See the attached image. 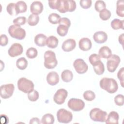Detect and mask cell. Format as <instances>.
<instances>
[{
	"label": "cell",
	"instance_id": "cell-7",
	"mask_svg": "<svg viewBox=\"0 0 124 124\" xmlns=\"http://www.w3.org/2000/svg\"><path fill=\"white\" fill-rule=\"evenodd\" d=\"M76 8V3L75 1L72 0H61L60 6L57 10L61 13H65L67 12H73Z\"/></svg>",
	"mask_w": 124,
	"mask_h": 124
},
{
	"label": "cell",
	"instance_id": "cell-45",
	"mask_svg": "<svg viewBox=\"0 0 124 124\" xmlns=\"http://www.w3.org/2000/svg\"><path fill=\"white\" fill-rule=\"evenodd\" d=\"M124 67L121 68L118 71L117 73V77L121 82V85L122 87H124Z\"/></svg>",
	"mask_w": 124,
	"mask_h": 124
},
{
	"label": "cell",
	"instance_id": "cell-44",
	"mask_svg": "<svg viewBox=\"0 0 124 124\" xmlns=\"http://www.w3.org/2000/svg\"><path fill=\"white\" fill-rule=\"evenodd\" d=\"M59 25H63L67 27L68 28H69L70 25H71V22L70 20L67 17H62L61 18L59 22Z\"/></svg>",
	"mask_w": 124,
	"mask_h": 124
},
{
	"label": "cell",
	"instance_id": "cell-9",
	"mask_svg": "<svg viewBox=\"0 0 124 124\" xmlns=\"http://www.w3.org/2000/svg\"><path fill=\"white\" fill-rule=\"evenodd\" d=\"M67 105L68 108L74 111H80L85 107V103L83 100L74 98L69 99Z\"/></svg>",
	"mask_w": 124,
	"mask_h": 124
},
{
	"label": "cell",
	"instance_id": "cell-16",
	"mask_svg": "<svg viewBox=\"0 0 124 124\" xmlns=\"http://www.w3.org/2000/svg\"><path fill=\"white\" fill-rule=\"evenodd\" d=\"M47 83L52 86L56 85L59 82V76L58 74L55 71H51L46 76Z\"/></svg>",
	"mask_w": 124,
	"mask_h": 124
},
{
	"label": "cell",
	"instance_id": "cell-17",
	"mask_svg": "<svg viewBox=\"0 0 124 124\" xmlns=\"http://www.w3.org/2000/svg\"><path fill=\"white\" fill-rule=\"evenodd\" d=\"M93 38L94 41L98 44H102L105 43L108 39L107 34L103 31H99L95 32L93 35Z\"/></svg>",
	"mask_w": 124,
	"mask_h": 124
},
{
	"label": "cell",
	"instance_id": "cell-48",
	"mask_svg": "<svg viewBox=\"0 0 124 124\" xmlns=\"http://www.w3.org/2000/svg\"><path fill=\"white\" fill-rule=\"evenodd\" d=\"M124 34L122 33L121 35H120L119 36V39H118L119 43L121 44H122V46H123V43H124Z\"/></svg>",
	"mask_w": 124,
	"mask_h": 124
},
{
	"label": "cell",
	"instance_id": "cell-8",
	"mask_svg": "<svg viewBox=\"0 0 124 124\" xmlns=\"http://www.w3.org/2000/svg\"><path fill=\"white\" fill-rule=\"evenodd\" d=\"M121 60L119 56L117 55H111L108 59L107 62V67L108 71L109 72H114L118 67Z\"/></svg>",
	"mask_w": 124,
	"mask_h": 124
},
{
	"label": "cell",
	"instance_id": "cell-32",
	"mask_svg": "<svg viewBox=\"0 0 124 124\" xmlns=\"http://www.w3.org/2000/svg\"><path fill=\"white\" fill-rule=\"evenodd\" d=\"M69 28L65 25H59L57 29V33L61 36H65L68 31Z\"/></svg>",
	"mask_w": 124,
	"mask_h": 124
},
{
	"label": "cell",
	"instance_id": "cell-14",
	"mask_svg": "<svg viewBox=\"0 0 124 124\" xmlns=\"http://www.w3.org/2000/svg\"><path fill=\"white\" fill-rule=\"evenodd\" d=\"M43 5L40 1H33L30 6V11L34 15H38L42 13L43 10Z\"/></svg>",
	"mask_w": 124,
	"mask_h": 124
},
{
	"label": "cell",
	"instance_id": "cell-24",
	"mask_svg": "<svg viewBox=\"0 0 124 124\" xmlns=\"http://www.w3.org/2000/svg\"><path fill=\"white\" fill-rule=\"evenodd\" d=\"M73 74L71 71L66 69L63 71L61 74V78L63 81L69 82L73 79Z\"/></svg>",
	"mask_w": 124,
	"mask_h": 124
},
{
	"label": "cell",
	"instance_id": "cell-40",
	"mask_svg": "<svg viewBox=\"0 0 124 124\" xmlns=\"http://www.w3.org/2000/svg\"><path fill=\"white\" fill-rule=\"evenodd\" d=\"M61 1V0H49L48 1V5L51 9L58 10L60 6Z\"/></svg>",
	"mask_w": 124,
	"mask_h": 124
},
{
	"label": "cell",
	"instance_id": "cell-38",
	"mask_svg": "<svg viewBox=\"0 0 124 124\" xmlns=\"http://www.w3.org/2000/svg\"><path fill=\"white\" fill-rule=\"evenodd\" d=\"M16 3H9L6 7V10L7 12L11 16L17 15L16 11Z\"/></svg>",
	"mask_w": 124,
	"mask_h": 124
},
{
	"label": "cell",
	"instance_id": "cell-13",
	"mask_svg": "<svg viewBox=\"0 0 124 124\" xmlns=\"http://www.w3.org/2000/svg\"><path fill=\"white\" fill-rule=\"evenodd\" d=\"M23 51L22 45L19 43H14L11 45L8 49V54L12 57L20 55Z\"/></svg>",
	"mask_w": 124,
	"mask_h": 124
},
{
	"label": "cell",
	"instance_id": "cell-5",
	"mask_svg": "<svg viewBox=\"0 0 124 124\" xmlns=\"http://www.w3.org/2000/svg\"><path fill=\"white\" fill-rule=\"evenodd\" d=\"M107 116V112L99 108H94L92 109L90 112V118L95 122H104L106 120Z\"/></svg>",
	"mask_w": 124,
	"mask_h": 124
},
{
	"label": "cell",
	"instance_id": "cell-47",
	"mask_svg": "<svg viewBox=\"0 0 124 124\" xmlns=\"http://www.w3.org/2000/svg\"><path fill=\"white\" fill-rule=\"evenodd\" d=\"M40 123V120L36 117L32 118L30 120V124H38Z\"/></svg>",
	"mask_w": 124,
	"mask_h": 124
},
{
	"label": "cell",
	"instance_id": "cell-41",
	"mask_svg": "<svg viewBox=\"0 0 124 124\" xmlns=\"http://www.w3.org/2000/svg\"><path fill=\"white\" fill-rule=\"evenodd\" d=\"M89 61L90 63L93 65L95 63L100 61V57L98 55L95 53L93 54L90 56L89 58Z\"/></svg>",
	"mask_w": 124,
	"mask_h": 124
},
{
	"label": "cell",
	"instance_id": "cell-43",
	"mask_svg": "<svg viewBox=\"0 0 124 124\" xmlns=\"http://www.w3.org/2000/svg\"><path fill=\"white\" fill-rule=\"evenodd\" d=\"M80 6L83 9H88L92 5L91 0H80L79 1Z\"/></svg>",
	"mask_w": 124,
	"mask_h": 124
},
{
	"label": "cell",
	"instance_id": "cell-37",
	"mask_svg": "<svg viewBox=\"0 0 124 124\" xmlns=\"http://www.w3.org/2000/svg\"><path fill=\"white\" fill-rule=\"evenodd\" d=\"M28 97L31 101L34 102L39 98V94L37 91L33 90L32 91L28 93Z\"/></svg>",
	"mask_w": 124,
	"mask_h": 124
},
{
	"label": "cell",
	"instance_id": "cell-19",
	"mask_svg": "<svg viewBox=\"0 0 124 124\" xmlns=\"http://www.w3.org/2000/svg\"><path fill=\"white\" fill-rule=\"evenodd\" d=\"M119 118V116L118 113L116 111H112L108 114L105 122L107 124H118Z\"/></svg>",
	"mask_w": 124,
	"mask_h": 124
},
{
	"label": "cell",
	"instance_id": "cell-33",
	"mask_svg": "<svg viewBox=\"0 0 124 124\" xmlns=\"http://www.w3.org/2000/svg\"><path fill=\"white\" fill-rule=\"evenodd\" d=\"M111 16V13L108 9L105 8L99 12V17L102 20H107Z\"/></svg>",
	"mask_w": 124,
	"mask_h": 124
},
{
	"label": "cell",
	"instance_id": "cell-42",
	"mask_svg": "<svg viewBox=\"0 0 124 124\" xmlns=\"http://www.w3.org/2000/svg\"><path fill=\"white\" fill-rule=\"evenodd\" d=\"M115 103L119 106H122L124 105V95L121 94L117 95L114 97Z\"/></svg>",
	"mask_w": 124,
	"mask_h": 124
},
{
	"label": "cell",
	"instance_id": "cell-31",
	"mask_svg": "<svg viewBox=\"0 0 124 124\" xmlns=\"http://www.w3.org/2000/svg\"><path fill=\"white\" fill-rule=\"evenodd\" d=\"M48 21L52 24H57L61 19V16L59 15L56 13H52L50 14L48 17Z\"/></svg>",
	"mask_w": 124,
	"mask_h": 124
},
{
	"label": "cell",
	"instance_id": "cell-3",
	"mask_svg": "<svg viewBox=\"0 0 124 124\" xmlns=\"http://www.w3.org/2000/svg\"><path fill=\"white\" fill-rule=\"evenodd\" d=\"M17 87L19 90L28 93L34 90V85L31 80L25 78H21L18 80Z\"/></svg>",
	"mask_w": 124,
	"mask_h": 124
},
{
	"label": "cell",
	"instance_id": "cell-27",
	"mask_svg": "<svg viewBox=\"0 0 124 124\" xmlns=\"http://www.w3.org/2000/svg\"><path fill=\"white\" fill-rule=\"evenodd\" d=\"M54 117L50 113L45 114L41 120V123L43 124H52L54 122Z\"/></svg>",
	"mask_w": 124,
	"mask_h": 124
},
{
	"label": "cell",
	"instance_id": "cell-36",
	"mask_svg": "<svg viewBox=\"0 0 124 124\" xmlns=\"http://www.w3.org/2000/svg\"><path fill=\"white\" fill-rule=\"evenodd\" d=\"M106 7L105 2L103 0H97L94 4V8L97 12H100L103 9H105Z\"/></svg>",
	"mask_w": 124,
	"mask_h": 124
},
{
	"label": "cell",
	"instance_id": "cell-25",
	"mask_svg": "<svg viewBox=\"0 0 124 124\" xmlns=\"http://www.w3.org/2000/svg\"><path fill=\"white\" fill-rule=\"evenodd\" d=\"M93 66V70L97 75H101L104 73L105 71V67L103 63L101 60L95 63Z\"/></svg>",
	"mask_w": 124,
	"mask_h": 124
},
{
	"label": "cell",
	"instance_id": "cell-15",
	"mask_svg": "<svg viewBox=\"0 0 124 124\" xmlns=\"http://www.w3.org/2000/svg\"><path fill=\"white\" fill-rule=\"evenodd\" d=\"M76 43L73 39H68L65 40L62 46V48L64 51L69 52L73 50L76 47Z\"/></svg>",
	"mask_w": 124,
	"mask_h": 124
},
{
	"label": "cell",
	"instance_id": "cell-35",
	"mask_svg": "<svg viewBox=\"0 0 124 124\" xmlns=\"http://www.w3.org/2000/svg\"><path fill=\"white\" fill-rule=\"evenodd\" d=\"M83 97L85 100L88 101H91L95 98V94L93 91L88 90L83 93Z\"/></svg>",
	"mask_w": 124,
	"mask_h": 124
},
{
	"label": "cell",
	"instance_id": "cell-10",
	"mask_svg": "<svg viewBox=\"0 0 124 124\" xmlns=\"http://www.w3.org/2000/svg\"><path fill=\"white\" fill-rule=\"evenodd\" d=\"M15 86L13 84L9 83L2 85L0 87V96L3 99L10 98L13 94Z\"/></svg>",
	"mask_w": 124,
	"mask_h": 124
},
{
	"label": "cell",
	"instance_id": "cell-21",
	"mask_svg": "<svg viewBox=\"0 0 124 124\" xmlns=\"http://www.w3.org/2000/svg\"><path fill=\"white\" fill-rule=\"evenodd\" d=\"M46 36L42 33L37 34L34 38V42L35 44L39 46H44L46 45Z\"/></svg>",
	"mask_w": 124,
	"mask_h": 124
},
{
	"label": "cell",
	"instance_id": "cell-18",
	"mask_svg": "<svg viewBox=\"0 0 124 124\" xmlns=\"http://www.w3.org/2000/svg\"><path fill=\"white\" fill-rule=\"evenodd\" d=\"M92 44L91 40L88 38H81L78 43L79 48L82 51H88L92 47Z\"/></svg>",
	"mask_w": 124,
	"mask_h": 124
},
{
	"label": "cell",
	"instance_id": "cell-28",
	"mask_svg": "<svg viewBox=\"0 0 124 124\" xmlns=\"http://www.w3.org/2000/svg\"><path fill=\"white\" fill-rule=\"evenodd\" d=\"M116 13L121 17L124 16V2L123 0H119L117 2Z\"/></svg>",
	"mask_w": 124,
	"mask_h": 124
},
{
	"label": "cell",
	"instance_id": "cell-4",
	"mask_svg": "<svg viewBox=\"0 0 124 124\" xmlns=\"http://www.w3.org/2000/svg\"><path fill=\"white\" fill-rule=\"evenodd\" d=\"M8 32L12 37L18 40H22L26 36L25 30L19 26L11 25L9 27Z\"/></svg>",
	"mask_w": 124,
	"mask_h": 124
},
{
	"label": "cell",
	"instance_id": "cell-23",
	"mask_svg": "<svg viewBox=\"0 0 124 124\" xmlns=\"http://www.w3.org/2000/svg\"><path fill=\"white\" fill-rule=\"evenodd\" d=\"M15 7L16 15H18L19 13H24L27 9V5L26 3L24 1L22 0L17 1L16 3Z\"/></svg>",
	"mask_w": 124,
	"mask_h": 124
},
{
	"label": "cell",
	"instance_id": "cell-20",
	"mask_svg": "<svg viewBox=\"0 0 124 124\" xmlns=\"http://www.w3.org/2000/svg\"><path fill=\"white\" fill-rule=\"evenodd\" d=\"M98 54L100 58L108 59L112 55V52L111 49L108 46H103L99 49Z\"/></svg>",
	"mask_w": 124,
	"mask_h": 124
},
{
	"label": "cell",
	"instance_id": "cell-34",
	"mask_svg": "<svg viewBox=\"0 0 124 124\" xmlns=\"http://www.w3.org/2000/svg\"><path fill=\"white\" fill-rule=\"evenodd\" d=\"M27 57L29 59L35 58L38 54L37 49L34 47H30L27 49L26 53Z\"/></svg>",
	"mask_w": 124,
	"mask_h": 124
},
{
	"label": "cell",
	"instance_id": "cell-12",
	"mask_svg": "<svg viewBox=\"0 0 124 124\" xmlns=\"http://www.w3.org/2000/svg\"><path fill=\"white\" fill-rule=\"evenodd\" d=\"M67 95L68 92L66 90L60 89L55 93L53 97V100L56 104L58 105L62 104L65 102Z\"/></svg>",
	"mask_w": 124,
	"mask_h": 124
},
{
	"label": "cell",
	"instance_id": "cell-30",
	"mask_svg": "<svg viewBox=\"0 0 124 124\" xmlns=\"http://www.w3.org/2000/svg\"><path fill=\"white\" fill-rule=\"evenodd\" d=\"M39 21V16L37 15H30L28 18V23L31 26L36 25Z\"/></svg>",
	"mask_w": 124,
	"mask_h": 124
},
{
	"label": "cell",
	"instance_id": "cell-11",
	"mask_svg": "<svg viewBox=\"0 0 124 124\" xmlns=\"http://www.w3.org/2000/svg\"><path fill=\"white\" fill-rule=\"evenodd\" d=\"M73 66L76 72L80 74H84L87 72L88 69V66L83 59H76L74 63Z\"/></svg>",
	"mask_w": 124,
	"mask_h": 124
},
{
	"label": "cell",
	"instance_id": "cell-2",
	"mask_svg": "<svg viewBox=\"0 0 124 124\" xmlns=\"http://www.w3.org/2000/svg\"><path fill=\"white\" fill-rule=\"evenodd\" d=\"M44 60V66L47 69H53L58 64L55 53L51 50H47L45 52Z\"/></svg>",
	"mask_w": 124,
	"mask_h": 124
},
{
	"label": "cell",
	"instance_id": "cell-6",
	"mask_svg": "<svg viewBox=\"0 0 124 124\" xmlns=\"http://www.w3.org/2000/svg\"><path fill=\"white\" fill-rule=\"evenodd\" d=\"M57 117L59 123L67 124L72 120L73 114L69 111L64 108H61L57 111Z\"/></svg>",
	"mask_w": 124,
	"mask_h": 124
},
{
	"label": "cell",
	"instance_id": "cell-39",
	"mask_svg": "<svg viewBox=\"0 0 124 124\" xmlns=\"http://www.w3.org/2000/svg\"><path fill=\"white\" fill-rule=\"evenodd\" d=\"M26 21V18L25 16H19L18 17L13 20V23L14 25L17 26L23 25L25 24Z\"/></svg>",
	"mask_w": 124,
	"mask_h": 124
},
{
	"label": "cell",
	"instance_id": "cell-29",
	"mask_svg": "<svg viewBox=\"0 0 124 124\" xmlns=\"http://www.w3.org/2000/svg\"><path fill=\"white\" fill-rule=\"evenodd\" d=\"M16 65L20 70H24L27 67L28 61L24 57H21L17 60Z\"/></svg>",
	"mask_w": 124,
	"mask_h": 124
},
{
	"label": "cell",
	"instance_id": "cell-46",
	"mask_svg": "<svg viewBox=\"0 0 124 124\" xmlns=\"http://www.w3.org/2000/svg\"><path fill=\"white\" fill-rule=\"evenodd\" d=\"M0 45L1 46H5L8 43V38L5 34H1L0 37Z\"/></svg>",
	"mask_w": 124,
	"mask_h": 124
},
{
	"label": "cell",
	"instance_id": "cell-26",
	"mask_svg": "<svg viewBox=\"0 0 124 124\" xmlns=\"http://www.w3.org/2000/svg\"><path fill=\"white\" fill-rule=\"evenodd\" d=\"M124 21L121 20L118 18L114 19L111 22V27L114 30H118L120 29H122L124 30Z\"/></svg>",
	"mask_w": 124,
	"mask_h": 124
},
{
	"label": "cell",
	"instance_id": "cell-1",
	"mask_svg": "<svg viewBox=\"0 0 124 124\" xmlns=\"http://www.w3.org/2000/svg\"><path fill=\"white\" fill-rule=\"evenodd\" d=\"M100 87L109 93H114L117 92L118 86L117 81L113 78H104L100 81Z\"/></svg>",
	"mask_w": 124,
	"mask_h": 124
},
{
	"label": "cell",
	"instance_id": "cell-22",
	"mask_svg": "<svg viewBox=\"0 0 124 124\" xmlns=\"http://www.w3.org/2000/svg\"><path fill=\"white\" fill-rule=\"evenodd\" d=\"M59 43V40L58 38L54 36H49L46 41V45L49 48H56Z\"/></svg>",
	"mask_w": 124,
	"mask_h": 124
}]
</instances>
